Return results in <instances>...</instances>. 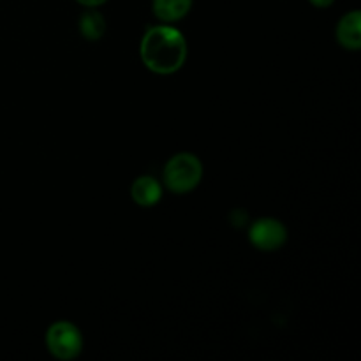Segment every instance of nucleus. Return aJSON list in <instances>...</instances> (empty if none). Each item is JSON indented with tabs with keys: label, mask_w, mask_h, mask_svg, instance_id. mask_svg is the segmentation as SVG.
I'll return each instance as SVG.
<instances>
[{
	"label": "nucleus",
	"mask_w": 361,
	"mask_h": 361,
	"mask_svg": "<svg viewBox=\"0 0 361 361\" xmlns=\"http://www.w3.org/2000/svg\"><path fill=\"white\" fill-rule=\"evenodd\" d=\"M141 60L157 74H173L187 60V42L180 30L169 25L150 27L141 39Z\"/></svg>",
	"instance_id": "f257e3e1"
},
{
	"label": "nucleus",
	"mask_w": 361,
	"mask_h": 361,
	"mask_svg": "<svg viewBox=\"0 0 361 361\" xmlns=\"http://www.w3.org/2000/svg\"><path fill=\"white\" fill-rule=\"evenodd\" d=\"M201 176H203V164L196 155L189 152L173 155L162 169L166 189L173 194L192 192L200 185Z\"/></svg>",
	"instance_id": "f03ea898"
},
{
	"label": "nucleus",
	"mask_w": 361,
	"mask_h": 361,
	"mask_svg": "<svg viewBox=\"0 0 361 361\" xmlns=\"http://www.w3.org/2000/svg\"><path fill=\"white\" fill-rule=\"evenodd\" d=\"M46 348L56 360H74L83 351V335L76 324L56 321L46 331Z\"/></svg>",
	"instance_id": "7ed1b4c3"
},
{
	"label": "nucleus",
	"mask_w": 361,
	"mask_h": 361,
	"mask_svg": "<svg viewBox=\"0 0 361 361\" xmlns=\"http://www.w3.org/2000/svg\"><path fill=\"white\" fill-rule=\"evenodd\" d=\"M249 240L257 250L275 252L288 240V229L279 219L261 217L252 222L249 229Z\"/></svg>",
	"instance_id": "20e7f679"
},
{
	"label": "nucleus",
	"mask_w": 361,
	"mask_h": 361,
	"mask_svg": "<svg viewBox=\"0 0 361 361\" xmlns=\"http://www.w3.org/2000/svg\"><path fill=\"white\" fill-rule=\"evenodd\" d=\"M130 197L134 203L143 208L155 207L162 197V185L154 176H137L130 185Z\"/></svg>",
	"instance_id": "39448f33"
},
{
	"label": "nucleus",
	"mask_w": 361,
	"mask_h": 361,
	"mask_svg": "<svg viewBox=\"0 0 361 361\" xmlns=\"http://www.w3.org/2000/svg\"><path fill=\"white\" fill-rule=\"evenodd\" d=\"M337 41L342 48L349 51H358L361 48V13L351 11L344 14L337 25Z\"/></svg>",
	"instance_id": "423d86ee"
},
{
	"label": "nucleus",
	"mask_w": 361,
	"mask_h": 361,
	"mask_svg": "<svg viewBox=\"0 0 361 361\" xmlns=\"http://www.w3.org/2000/svg\"><path fill=\"white\" fill-rule=\"evenodd\" d=\"M78 28L87 41H99L106 32L104 16L95 7H88L78 20Z\"/></svg>",
	"instance_id": "0eeeda50"
},
{
	"label": "nucleus",
	"mask_w": 361,
	"mask_h": 361,
	"mask_svg": "<svg viewBox=\"0 0 361 361\" xmlns=\"http://www.w3.org/2000/svg\"><path fill=\"white\" fill-rule=\"evenodd\" d=\"M192 0H154V14L164 23H173L185 16Z\"/></svg>",
	"instance_id": "6e6552de"
},
{
	"label": "nucleus",
	"mask_w": 361,
	"mask_h": 361,
	"mask_svg": "<svg viewBox=\"0 0 361 361\" xmlns=\"http://www.w3.org/2000/svg\"><path fill=\"white\" fill-rule=\"evenodd\" d=\"M76 2H80L81 6L85 7H97L101 6V4H104L106 0H76Z\"/></svg>",
	"instance_id": "1a4fd4ad"
},
{
	"label": "nucleus",
	"mask_w": 361,
	"mask_h": 361,
	"mask_svg": "<svg viewBox=\"0 0 361 361\" xmlns=\"http://www.w3.org/2000/svg\"><path fill=\"white\" fill-rule=\"evenodd\" d=\"M334 2H335V0H310V4H312V6L321 7V9H323V7L331 6Z\"/></svg>",
	"instance_id": "9d476101"
}]
</instances>
